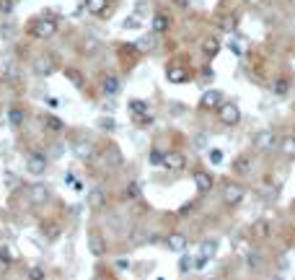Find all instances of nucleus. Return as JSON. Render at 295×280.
Returning <instances> with one entry per match:
<instances>
[{
  "label": "nucleus",
  "mask_w": 295,
  "mask_h": 280,
  "mask_svg": "<svg viewBox=\"0 0 295 280\" xmlns=\"http://www.w3.org/2000/svg\"><path fill=\"white\" fill-rule=\"evenodd\" d=\"M220 104H223V91H218V89L202 91V96H199V109L202 112H218Z\"/></svg>",
  "instance_id": "obj_6"
},
{
  "label": "nucleus",
  "mask_w": 295,
  "mask_h": 280,
  "mask_svg": "<svg viewBox=\"0 0 295 280\" xmlns=\"http://www.w3.org/2000/svg\"><path fill=\"white\" fill-rule=\"evenodd\" d=\"M96 125L101 127L104 133H114V130H117V122H114V117H101Z\"/></svg>",
  "instance_id": "obj_32"
},
{
  "label": "nucleus",
  "mask_w": 295,
  "mask_h": 280,
  "mask_svg": "<svg viewBox=\"0 0 295 280\" xmlns=\"http://www.w3.org/2000/svg\"><path fill=\"white\" fill-rule=\"evenodd\" d=\"M148 161H150L153 166H158V164H163V153H161V150H158V148H153V150H150V153H148Z\"/></svg>",
  "instance_id": "obj_38"
},
{
  "label": "nucleus",
  "mask_w": 295,
  "mask_h": 280,
  "mask_svg": "<svg viewBox=\"0 0 295 280\" xmlns=\"http://www.w3.org/2000/svg\"><path fill=\"white\" fill-rule=\"evenodd\" d=\"M246 260H248V265H251V267H259V262H262L259 257H257V252H248V254H246Z\"/></svg>",
  "instance_id": "obj_42"
},
{
  "label": "nucleus",
  "mask_w": 295,
  "mask_h": 280,
  "mask_svg": "<svg viewBox=\"0 0 295 280\" xmlns=\"http://www.w3.org/2000/svg\"><path fill=\"white\" fill-rule=\"evenodd\" d=\"M171 29V16L168 13H153L150 18V31L153 34H166Z\"/></svg>",
  "instance_id": "obj_13"
},
{
  "label": "nucleus",
  "mask_w": 295,
  "mask_h": 280,
  "mask_svg": "<svg viewBox=\"0 0 295 280\" xmlns=\"http://www.w3.org/2000/svg\"><path fill=\"white\" fill-rule=\"evenodd\" d=\"M163 166L168 171H181L187 166V158H184L181 150H166V153H163Z\"/></svg>",
  "instance_id": "obj_9"
},
{
  "label": "nucleus",
  "mask_w": 295,
  "mask_h": 280,
  "mask_svg": "<svg viewBox=\"0 0 295 280\" xmlns=\"http://www.w3.org/2000/svg\"><path fill=\"white\" fill-rule=\"evenodd\" d=\"M280 150H282V156L295 158V135H285V138L280 140Z\"/></svg>",
  "instance_id": "obj_25"
},
{
  "label": "nucleus",
  "mask_w": 295,
  "mask_h": 280,
  "mask_svg": "<svg viewBox=\"0 0 295 280\" xmlns=\"http://www.w3.org/2000/svg\"><path fill=\"white\" fill-rule=\"evenodd\" d=\"M220 39L218 36H207V39H202V55H205L207 60H213L218 52H220Z\"/></svg>",
  "instance_id": "obj_19"
},
{
  "label": "nucleus",
  "mask_w": 295,
  "mask_h": 280,
  "mask_svg": "<svg viewBox=\"0 0 295 280\" xmlns=\"http://www.w3.org/2000/svg\"><path fill=\"white\" fill-rule=\"evenodd\" d=\"M86 11H88L91 16H106L109 0H86Z\"/></svg>",
  "instance_id": "obj_21"
},
{
  "label": "nucleus",
  "mask_w": 295,
  "mask_h": 280,
  "mask_svg": "<svg viewBox=\"0 0 295 280\" xmlns=\"http://www.w3.org/2000/svg\"><path fill=\"white\" fill-rule=\"evenodd\" d=\"M6 117H8V125L13 127V130H21L24 122H26V109L24 106H18V104H13V106H8Z\"/></svg>",
  "instance_id": "obj_10"
},
{
  "label": "nucleus",
  "mask_w": 295,
  "mask_h": 280,
  "mask_svg": "<svg viewBox=\"0 0 295 280\" xmlns=\"http://www.w3.org/2000/svg\"><path fill=\"white\" fill-rule=\"evenodd\" d=\"M143 26V18L135 13V16H127L124 21H122V29H140Z\"/></svg>",
  "instance_id": "obj_31"
},
{
  "label": "nucleus",
  "mask_w": 295,
  "mask_h": 280,
  "mask_svg": "<svg viewBox=\"0 0 295 280\" xmlns=\"http://www.w3.org/2000/svg\"><path fill=\"white\" fill-rule=\"evenodd\" d=\"M50 200V187L47 184H31L29 187V203L31 205H44Z\"/></svg>",
  "instance_id": "obj_11"
},
{
  "label": "nucleus",
  "mask_w": 295,
  "mask_h": 280,
  "mask_svg": "<svg viewBox=\"0 0 295 280\" xmlns=\"http://www.w3.org/2000/svg\"><path fill=\"white\" fill-rule=\"evenodd\" d=\"M248 166H251V161H248V158H243V156L236 158V171H238V174H246Z\"/></svg>",
  "instance_id": "obj_37"
},
{
  "label": "nucleus",
  "mask_w": 295,
  "mask_h": 280,
  "mask_svg": "<svg viewBox=\"0 0 295 280\" xmlns=\"http://www.w3.org/2000/svg\"><path fill=\"white\" fill-rule=\"evenodd\" d=\"M192 267H194L192 257H189V254H184V252H181V262H179V270H181V272H189Z\"/></svg>",
  "instance_id": "obj_34"
},
{
  "label": "nucleus",
  "mask_w": 295,
  "mask_h": 280,
  "mask_svg": "<svg viewBox=\"0 0 295 280\" xmlns=\"http://www.w3.org/2000/svg\"><path fill=\"white\" fill-rule=\"evenodd\" d=\"M207 262H210V260H207V257H202V254H199V257H197V260H194V267H197V270H202V267H205Z\"/></svg>",
  "instance_id": "obj_44"
},
{
  "label": "nucleus",
  "mask_w": 295,
  "mask_h": 280,
  "mask_svg": "<svg viewBox=\"0 0 295 280\" xmlns=\"http://www.w3.org/2000/svg\"><path fill=\"white\" fill-rule=\"evenodd\" d=\"M194 145H197V148H207V135H202V133H199V135L194 138Z\"/></svg>",
  "instance_id": "obj_43"
},
{
  "label": "nucleus",
  "mask_w": 295,
  "mask_h": 280,
  "mask_svg": "<svg viewBox=\"0 0 295 280\" xmlns=\"http://www.w3.org/2000/svg\"><path fill=\"white\" fill-rule=\"evenodd\" d=\"M26 31H29V36H34V39H52L55 34H57V18L55 16H50V13H44V16H36V18H31L29 24H26Z\"/></svg>",
  "instance_id": "obj_1"
},
{
  "label": "nucleus",
  "mask_w": 295,
  "mask_h": 280,
  "mask_svg": "<svg viewBox=\"0 0 295 280\" xmlns=\"http://www.w3.org/2000/svg\"><path fill=\"white\" fill-rule=\"evenodd\" d=\"M194 184H197V189L202 192V195H205V192H213L215 179H213L210 171H194Z\"/></svg>",
  "instance_id": "obj_14"
},
{
  "label": "nucleus",
  "mask_w": 295,
  "mask_h": 280,
  "mask_svg": "<svg viewBox=\"0 0 295 280\" xmlns=\"http://www.w3.org/2000/svg\"><path fill=\"white\" fill-rule=\"evenodd\" d=\"M41 125H44V130L52 133V135H60V133L65 130V122H62L60 117H55V114H44V117H41Z\"/></svg>",
  "instance_id": "obj_18"
},
{
  "label": "nucleus",
  "mask_w": 295,
  "mask_h": 280,
  "mask_svg": "<svg viewBox=\"0 0 295 280\" xmlns=\"http://www.w3.org/2000/svg\"><path fill=\"white\" fill-rule=\"evenodd\" d=\"M127 197H130V200H138V197H140V184H138V182H130V184H127Z\"/></svg>",
  "instance_id": "obj_36"
},
{
  "label": "nucleus",
  "mask_w": 295,
  "mask_h": 280,
  "mask_svg": "<svg viewBox=\"0 0 295 280\" xmlns=\"http://www.w3.org/2000/svg\"><path fill=\"white\" fill-rule=\"evenodd\" d=\"M47 166H50L47 156H41V153H29V156H26V171H29L31 177L47 174Z\"/></svg>",
  "instance_id": "obj_7"
},
{
  "label": "nucleus",
  "mask_w": 295,
  "mask_h": 280,
  "mask_svg": "<svg viewBox=\"0 0 295 280\" xmlns=\"http://www.w3.org/2000/svg\"><path fill=\"white\" fill-rule=\"evenodd\" d=\"M130 117L138 122V125H150L153 122V114H150V106H148V101H143V99H130Z\"/></svg>",
  "instance_id": "obj_2"
},
{
  "label": "nucleus",
  "mask_w": 295,
  "mask_h": 280,
  "mask_svg": "<svg viewBox=\"0 0 295 280\" xmlns=\"http://www.w3.org/2000/svg\"><path fill=\"white\" fill-rule=\"evenodd\" d=\"M34 73H36V75H41V78L52 75V73H55V60H52V57H47V55L39 57V60L34 62Z\"/></svg>",
  "instance_id": "obj_16"
},
{
  "label": "nucleus",
  "mask_w": 295,
  "mask_h": 280,
  "mask_svg": "<svg viewBox=\"0 0 295 280\" xmlns=\"http://www.w3.org/2000/svg\"><path fill=\"white\" fill-rule=\"evenodd\" d=\"M62 75L67 78V81H70L73 86H75V89L78 91H83L86 89V75L78 70V68H73V65H67V68H62Z\"/></svg>",
  "instance_id": "obj_15"
},
{
  "label": "nucleus",
  "mask_w": 295,
  "mask_h": 280,
  "mask_svg": "<svg viewBox=\"0 0 295 280\" xmlns=\"http://www.w3.org/2000/svg\"><path fill=\"white\" fill-rule=\"evenodd\" d=\"M199 254L207 257V260H213V257L218 254V242L215 239H202L199 242Z\"/></svg>",
  "instance_id": "obj_22"
},
{
  "label": "nucleus",
  "mask_w": 295,
  "mask_h": 280,
  "mask_svg": "<svg viewBox=\"0 0 295 280\" xmlns=\"http://www.w3.org/2000/svg\"><path fill=\"white\" fill-rule=\"evenodd\" d=\"M166 244H168V249H171V252L181 254V252L187 249V236H184V233H179V231H174V233H168V236H166Z\"/></svg>",
  "instance_id": "obj_17"
},
{
  "label": "nucleus",
  "mask_w": 295,
  "mask_h": 280,
  "mask_svg": "<svg viewBox=\"0 0 295 280\" xmlns=\"http://www.w3.org/2000/svg\"><path fill=\"white\" fill-rule=\"evenodd\" d=\"M218 117H220V122H223L225 127H236V125L241 122V109H238L233 101H223V104L218 106Z\"/></svg>",
  "instance_id": "obj_3"
},
{
  "label": "nucleus",
  "mask_w": 295,
  "mask_h": 280,
  "mask_svg": "<svg viewBox=\"0 0 295 280\" xmlns=\"http://www.w3.org/2000/svg\"><path fill=\"white\" fill-rule=\"evenodd\" d=\"M41 233H44V239L55 242L57 236H60V226H57V223H44V226H41Z\"/></svg>",
  "instance_id": "obj_26"
},
{
  "label": "nucleus",
  "mask_w": 295,
  "mask_h": 280,
  "mask_svg": "<svg viewBox=\"0 0 295 280\" xmlns=\"http://www.w3.org/2000/svg\"><path fill=\"white\" fill-rule=\"evenodd\" d=\"M275 280H280V277H275Z\"/></svg>",
  "instance_id": "obj_46"
},
{
  "label": "nucleus",
  "mask_w": 295,
  "mask_h": 280,
  "mask_svg": "<svg viewBox=\"0 0 295 280\" xmlns=\"http://www.w3.org/2000/svg\"><path fill=\"white\" fill-rule=\"evenodd\" d=\"M228 50L236 55V57H241L243 55V50H241V45H236V42H231V45H228Z\"/></svg>",
  "instance_id": "obj_45"
},
{
  "label": "nucleus",
  "mask_w": 295,
  "mask_h": 280,
  "mask_svg": "<svg viewBox=\"0 0 295 280\" xmlns=\"http://www.w3.org/2000/svg\"><path fill=\"white\" fill-rule=\"evenodd\" d=\"M88 252L94 257H104L106 254V242H104V236L99 231H91L88 233Z\"/></svg>",
  "instance_id": "obj_12"
},
{
  "label": "nucleus",
  "mask_w": 295,
  "mask_h": 280,
  "mask_svg": "<svg viewBox=\"0 0 295 280\" xmlns=\"http://www.w3.org/2000/svg\"><path fill=\"white\" fill-rule=\"evenodd\" d=\"M75 156H78V158H83V161L94 158V145H91L88 140H80V143H75Z\"/></svg>",
  "instance_id": "obj_24"
},
{
  "label": "nucleus",
  "mask_w": 295,
  "mask_h": 280,
  "mask_svg": "<svg viewBox=\"0 0 295 280\" xmlns=\"http://www.w3.org/2000/svg\"><path fill=\"white\" fill-rule=\"evenodd\" d=\"M251 145H254V150H259V153L275 150V145H277V135H275V130H259V133L251 138Z\"/></svg>",
  "instance_id": "obj_5"
},
{
  "label": "nucleus",
  "mask_w": 295,
  "mask_h": 280,
  "mask_svg": "<svg viewBox=\"0 0 295 280\" xmlns=\"http://www.w3.org/2000/svg\"><path fill=\"white\" fill-rule=\"evenodd\" d=\"M0 262H3V265H11V262H16V254H13V249H11L8 244H3V247H0Z\"/></svg>",
  "instance_id": "obj_30"
},
{
  "label": "nucleus",
  "mask_w": 295,
  "mask_h": 280,
  "mask_svg": "<svg viewBox=\"0 0 295 280\" xmlns=\"http://www.w3.org/2000/svg\"><path fill=\"white\" fill-rule=\"evenodd\" d=\"M166 78H168V83H187L189 81V70L179 68V65H171V68H166Z\"/></svg>",
  "instance_id": "obj_20"
},
{
  "label": "nucleus",
  "mask_w": 295,
  "mask_h": 280,
  "mask_svg": "<svg viewBox=\"0 0 295 280\" xmlns=\"http://www.w3.org/2000/svg\"><path fill=\"white\" fill-rule=\"evenodd\" d=\"M220 29H223V31H233V29H236V16H228V18H225Z\"/></svg>",
  "instance_id": "obj_40"
},
{
  "label": "nucleus",
  "mask_w": 295,
  "mask_h": 280,
  "mask_svg": "<svg viewBox=\"0 0 295 280\" xmlns=\"http://www.w3.org/2000/svg\"><path fill=\"white\" fill-rule=\"evenodd\" d=\"M101 94L104 96H117L119 91H122V81H119V75H111V73H106L104 78H101Z\"/></svg>",
  "instance_id": "obj_8"
},
{
  "label": "nucleus",
  "mask_w": 295,
  "mask_h": 280,
  "mask_svg": "<svg viewBox=\"0 0 295 280\" xmlns=\"http://www.w3.org/2000/svg\"><path fill=\"white\" fill-rule=\"evenodd\" d=\"M13 8H16V0H0V13L11 16V13H13Z\"/></svg>",
  "instance_id": "obj_39"
},
{
  "label": "nucleus",
  "mask_w": 295,
  "mask_h": 280,
  "mask_svg": "<svg viewBox=\"0 0 295 280\" xmlns=\"http://www.w3.org/2000/svg\"><path fill=\"white\" fill-rule=\"evenodd\" d=\"M83 52H86V55L99 52V42H96V39H86V42H83Z\"/></svg>",
  "instance_id": "obj_35"
},
{
  "label": "nucleus",
  "mask_w": 295,
  "mask_h": 280,
  "mask_svg": "<svg viewBox=\"0 0 295 280\" xmlns=\"http://www.w3.org/2000/svg\"><path fill=\"white\" fill-rule=\"evenodd\" d=\"M207 158H210V164H213V166H220V164H223V158H225L223 148H207Z\"/></svg>",
  "instance_id": "obj_28"
},
{
  "label": "nucleus",
  "mask_w": 295,
  "mask_h": 280,
  "mask_svg": "<svg viewBox=\"0 0 295 280\" xmlns=\"http://www.w3.org/2000/svg\"><path fill=\"white\" fill-rule=\"evenodd\" d=\"M246 197V189L243 184H236V182H228V184H223V203L228 205V208H236L241 205Z\"/></svg>",
  "instance_id": "obj_4"
},
{
  "label": "nucleus",
  "mask_w": 295,
  "mask_h": 280,
  "mask_svg": "<svg viewBox=\"0 0 295 280\" xmlns=\"http://www.w3.org/2000/svg\"><path fill=\"white\" fill-rule=\"evenodd\" d=\"M104 203H106V192H104V189L96 187V189L88 192V205H91V208H104Z\"/></svg>",
  "instance_id": "obj_23"
},
{
  "label": "nucleus",
  "mask_w": 295,
  "mask_h": 280,
  "mask_svg": "<svg viewBox=\"0 0 295 280\" xmlns=\"http://www.w3.org/2000/svg\"><path fill=\"white\" fill-rule=\"evenodd\" d=\"M106 161H109V164H114V166L122 164V153H119V148H117V145L106 148Z\"/></svg>",
  "instance_id": "obj_29"
},
{
  "label": "nucleus",
  "mask_w": 295,
  "mask_h": 280,
  "mask_svg": "<svg viewBox=\"0 0 295 280\" xmlns=\"http://www.w3.org/2000/svg\"><path fill=\"white\" fill-rule=\"evenodd\" d=\"M272 91H275V96H287V91H290V83H287L285 78H277L275 83H272Z\"/></svg>",
  "instance_id": "obj_27"
},
{
  "label": "nucleus",
  "mask_w": 295,
  "mask_h": 280,
  "mask_svg": "<svg viewBox=\"0 0 295 280\" xmlns=\"http://www.w3.org/2000/svg\"><path fill=\"white\" fill-rule=\"evenodd\" d=\"M29 280H44V270L41 267H29Z\"/></svg>",
  "instance_id": "obj_41"
},
{
  "label": "nucleus",
  "mask_w": 295,
  "mask_h": 280,
  "mask_svg": "<svg viewBox=\"0 0 295 280\" xmlns=\"http://www.w3.org/2000/svg\"><path fill=\"white\" fill-rule=\"evenodd\" d=\"M251 233L262 239V236H267V233H269V223H267V221H257V223L251 226Z\"/></svg>",
  "instance_id": "obj_33"
}]
</instances>
